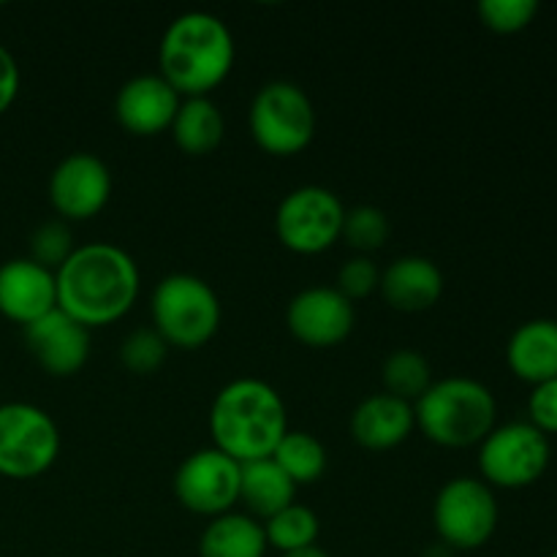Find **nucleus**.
I'll return each instance as SVG.
<instances>
[{
    "mask_svg": "<svg viewBox=\"0 0 557 557\" xmlns=\"http://www.w3.org/2000/svg\"><path fill=\"white\" fill-rule=\"evenodd\" d=\"M58 308L82 326H107L131 313L141 277L134 256L112 243L79 245L54 272Z\"/></svg>",
    "mask_w": 557,
    "mask_h": 557,
    "instance_id": "obj_1",
    "label": "nucleus"
},
{
    "mask_svg": "<svg viewBox=\"0 0 557 557\" xmlns=\"http://www.w3.org/2000/svg\"><path fill=\"white\" fill-rule=\"evenodd\" d=\"M237 47L226 22L210 11L174 16L158 44V74L183 98H205L232 74Z\"/></svg>",
    "mask_w": 557,
    "mask_h": 557,
    "instance_id": "obj_2",
    "label": "nucleus"
},
{
    "mask_svg": "<svg viewBox=\"0 0 557 557\" xmlns=\"http://www.w3.org/2000/svg\"><path fill=\"white\" fill-rule=\"evenodd\" d=\"M288 433L281 392L261 379H234L210 406V435L215 449L239 466L267 460Z\"/></svg>",
    "mask_w": 557,
    "mask_h": 557,
    "instance_id": "obj_3",
    "label": "nucleus"
},
{
    "mask_svg": "<svg viewBox=\"0 0 557 557\" xmlns=\"http://www.w3.org/2000/svg\"><path fill=\"white\" fill-rule=\"evenodd\" d=\"M413 417L428 441L446 449H468L495 430L498 403L482 381L451 375L430 384L413 403Z\"/></svg>",
    "mask_w": 557,
    "mask_h": 557,
    "instance_id": "obj_4",
    "label": "nucleus"
},
{
    "mask_svg": "<svg viewBox=\"0 0 557 557\" xmlns=\"http://www.w3.org/2000/svg\"><path fill=\"white\" fill-rule=\"evenodd\" d=\"M152 330L169 348L196 351L221 330V299L212 286L190 272H174L158 281L150 299Z\"/></svg>",
    "mask_w": 557,
    "mask_h": 557,
    "instance_id": "obj_5",
    "label": "nucleus"
},
{
    "mask_svg": "<svg viewBox=\"0 0 557 557\" xmlns=\"http://www.w3.org/2000/svg\"><path fill=\"white\" fill-rule=\"evenodd\" d=\"M250 136L264 152L292 158L315 136V109L308 92L288 79L267 82L248 109Z\"/></svg>",
    "mask_w": 557,
    "mask_h": 557,
    "instance_id": "obj_6",
    "label": "nucleus"
},
{
    "mask_svg": "<svg viewBox=\"0 0 557 557\" xmlns=\"http://www.w3.org/2000/svg\"><path fill=\"white\" fill-rule=\"evenodd\" d=\"M60 428L33 403L0 406V476L38 479L58 462Z\"/></svg>",
    "mask_w": 557,
    "mask_h": 557,
    "instance_id": "obj_7",
    "label": "nucleus"
},
{
    "mask_svg": "<svg viewBox=\"0 0 557 557\" xmlns=\"http://www.w3.org/2000/svg\"><path fill=\"white\" fill-rule=\"evenodd\" d=\"M346 207L335 190L324 185H302L288 190L275 210V234L292 253L315 256L343 237Z\"/></svg>",
    "mask_w": 557,
    "mask_h": 557,
    "instance_id": "obj_8",
    "label": "nucleus"
},
{
    "mask_svg": "<svg viewBox=\"0 0 557 557\" xmlns=\"http://www.w3.org/2000/svg\"><path fill=\"white\" fill-rule=\"evenodd\" d=\"M433 522L444 547H484L498 528V500L493 487L473 476L451 479L435 495Z\"/></svg>",
    "mask_w": 557,
    "mask_h": 557,
    "instance_id": "obj_9",
    "label": "nucleus"
},
{
    "mask_svg": "<svg viewBox=\"0 0 557 557\" xmlns=\"http://www.w3.org/2000/svg\"><path fill=\"white\" fill-rule=\"evenodd\" d=\"M547 466L549 441L531 422H511L495 428L479 444V471L490 487H528L542 479Z\"/></svg>",
    "mask_w": 557,
    "mask_h": 557,
    "instance_id": "obj_10",
    "label": "nucleus"
},
{
    "mask_svg": "<svg viewBox=\"0 0 557 557\" xmlns=\"http://www.w3.org/2000/svg\"><path fill=\"white\" fill-rule=\"evenodd\" d=\"M239 479H243V466L210 446L180 462L174 473V495L183 509L212 520L234 511V504L239 500Z\"/></svg>",
    "mask_w": 557,
    "mask_h": 557,
    "instance_id": "obj_11",
    "label": "nucleus"
},
{
    "mask_svg": "<svg viewBox=\"0 0 557 557\" xmlns=\"http://www.w3.org/2000/svg\"><path fill=\"white\" fill-rule=\"evenodd\" d=\"M47 190L60 221H90L112 199V172L92 152H71L52 169Z\"/></svg>",
    "mask_w": 557,
    "mask_h": 557,
    "instance_id": "obj_12",
    "label": "nucleus"
},
{
    "mask_svg": "<svg viewBox=\"0 0 557 557\" xmlns=\"http://www.w3.org/2000/svg\"><path fill=\"white\" fill-rule=\"evenodd\" d=\"M357 324V310L335 286H310L294 294L286 308V326L302 346H341Z\"/></svg>",
    "mask_w": 557,
    "mask_h": 557,
    "instance_id": "obj_13",
    "label": "nucleus"
},
{
    "mask_svg": "<svg viewBox=\"0 0 557 557\" xmlns=\"http://www.w3.org/2000/svg\"><path fill=\"white\" fill-rule=\"evenodd\" d=\"M25 346L41 370L58 379H69L90 359V330L54 308L52 313L25 326Z\"/></svg>",
    "mask_w": 557,
    "mask_h": 557,
    "instance_id": "obj_14",
    "label": "nucleus"
},
{
    "mask_svg": "<svg viewBox=\"0 0 557 557\" xmlns=\"http://www.w3.org/2000/svg\"><path fill=\"white\" fill-rule=\"evenodd\" d=\"M183 96L161 74H139L114 96V117L128 134L158 136L172 128Z\"/></svg>",
    "mask_w": 557,
    "mask_h": 557,
    "instance_id": "obj_15",
    "label": "nucleus"
},
{
    "mask_svg": "<svg viewBox=\"0 0 557 557\" xmlns=\"http://www.w3.org/2000/svg\"><path fill=\"white\" fill-rule=\"evenodd\" d=\"M58 308L54 272L33 259H11L0 264V315L25 330Z\"/></svg>",
    "mask_w": 557,
    "mask_h": 557,
    "instance_id": "obj_16",
    "label": "nucleus"
},
{
    "mask_svg": "<svg viewBox=\"0 0 557 557\" xmlns=\"http://www.w3.org/2000/svg\"><path fill=\"white\" fill-rule=\"evenodd\" d=\"M379 292L389 308L400 313H422L438 305L444 294V272L428 256H400L381 272Z\"/></svg>",
    "mask_w": 557,
    "mask_h": 557,
    "instance_id": "obj_17",
    "label": "nucleus"
},
{
    "mask_svg": "<svg viewBox=\"0 0 557 557\" xmlns=\"http://www.w3.org/2000/svg\"><path fill=\"white\" fill-rule=\"evenodd\" d=\"M417 428L411 403L392 397L386 392L370 395L354 408L351 413V435L362 449L389 451L408 441V435Z\"/></svg>",
    "mask_w": 557,
    "mask_h": 557,
    "instance_id": "obj_18",
    "label": "nucleus"
},
{
    "mask_svg": "<svg viewBox=\"0 0 557 557\" xmlns=\"http://www.w3.org/2000/svg\"><path fill=\"white\" fill-rule=\"evenodd\" d=\"M506 362L517 379L533 386L557 379V321L533 319L517 326L506 346Z\"/></svg>",
    "mask_w": 557,
    "mask_h": 557,
    "instance_id": "obj_19",
    "label": "nucleus"
},
{
    "mask_svg": "<svg viewBox=\"0 0 557 557\" xmlns=\"http://www.w3.org/2000/svg\"><path fill=\"white\" fill-rule=\"evenodd\" d=\"M267 549L264 525L239 511L212 517L199 539V557H264Z\"/></svg>",
    "mask_w": 557,
    "mask_h": 557,
    "instance_id": "obj_20",
    "label": "nucleus"
},
{
    "mask_svg": "<svg viewBox=\"0 0 557 557\" xmlns=\"http://www.w3.org/2000/svg\"><path fill=\"white\" fill-rule=\"evenodd\" d=\"M297 484L281 471L272 457L256 460L243 466V479H239V500L248 506V515L256 520H270L277 511L294 504Z\"/></svg>",
    "mask_w": 557,
    "mask_h": 557,
    "instance_id": "obj_21",
    "label": "nucleus"
},
{
    "mask_svg": "<svg viewBox=\"0 0 557 557\" xmlns=\"http://www.w3.org/2000/svg\"><path fill=\"white\" fill-rule=\"evenodd\" d=\"M169 131L174 136V145L185 156H210L221 147L223 134H226V120L210 96L183 98Z\"/></svg>",
    "mask_w": 557,
    "mask_h": 557,
    "instance_id": "obj_22",
    "label": "nucleus"
},
{
    "mask_svg": "<svg viewBox=\"0 0 557 557\" xmlns=\"http://www.w3.org/2000/svg\"><path fill=\"white\" fill-rule=\"evenodd\" d=\"M272 460L281 466V471L292 479L297 487L313 484L324 476L326 471V449L313 433L305 430H288L277 444Z\"/></svg>",
    "mask_w": 557,
    "mask_h": 557,
    "instance_id": "obj_23",
    "label": "nucleus"
},
{
    "mask_svg": "<svg viewBox=\"0 0 557 557\" xmlns=\"http://www.w3.org/2000/svg\"><path fill=\"white\" fill-rule=\"evenodd\" d=\"M381 381H384L386 395L400 397L413 406L433 384V368L424 354L413 348H397L381 364Z\"/></svg>",
    "mask_w": 557,
    "mask_h": 557,
    "instance_id": "obj_24",
    "label": "nucleus"
},
{
    "mask_svg": "<svg viewBox=\"0 0 557 557\" xmlns=\"http://www.w3.org/2000/svg\"><path fill=\"white\" fill-rule=\"evenodd\" d=\"M261 525H264L267 547L277 549L283 555L315 547L321 533V522L315 517V511H310L302 504L286 506V509L277 511L275 517L264 520Z\"/></svg>",
    "mask_w": 557,
    "mask_h": 557,
    "instance_id": "obj_25",
    "label": "nucleus"
},
{
    "mask_svg": "<svg viewBox=\"0 0 557 557\" xmlns=\"http://www.w3.org/2000/svg\"><path fill=\"white\" fill-rule=\"evenodd\" d=\"M389 215L381 207L359 205L354 210H346V221H343V239L351 245L359 253H373V250L384 248L389 239Z\"/></svg>",
    "mask_w": 557,
    "mask_h": 557,
    "instance_id": "obj_26",
    "label": "nucleus"
},
{
    "mask_svg": "<svg viewBox=\"0 0 557 557\" xmlns=\"http://www.w3.org/2000/svg\"><path fill=\"white\" fill-rule=\"evenodd\" d=\"M169 357V343L152 326L128 332L120 343V362L134 375H152L163 368Z\"/></svg>",
    "mask_w": 557,
    "mask_h": 557,
    "instance_id": "obj_27",
    "label": "nucleus"
},
{
    "mask_svg": "<svg viewBox=\"0 0 557 557\" xmlns=\"http://www.w3.org/2000/svg\"><path fill=\"white\" fill-rule=\"evenodd\" d=\"M74 250L76 245L69 223L60 221V218H52V221L41 223V226L30 234V256H27V259L47 267V270L58 272Z\"/></svg>",
    "mask_w": 557,
    "mask_h": 557,
    "instance_id": "obj_28",
    "label": "nucleus"
},
{
    "mask_svg": "<svg viewBox=\"0 0 557 557\" xmlns=\"http://www.w3.org/2000/svg\"><path fill=\"white\" fill-rule=\"evenodd\" d=\"M476 11L484 27L500 36H511V33L525 30L536 20L539 3L536 0H482Z\"/></svg>",
    "mask_w": 557,
    "mask_h": 557,
    "instance_id": "obj_29",
    "label": "nucleus"
},
{
    "mask_svg": "<svg viewBox=\"0 0 557 557\" xmlns=\"http://www.w3.org/2000/svg\"><path fill=\"white\" fill-rule=\"evenodd\" d=\"M381 283V270L375 267L373 259L368 256H354L346 264L337 270V292L348 299V302H357V299L370 297L373 292H379Z\"/></svg>",
    "mask_w": 557,
    "mask_h": 557,
    "instance_id": "obj_30",
    "label": "nucleus"
},
{
    "mask_svg": "<svg viewBox=\"0 0 557 557\" xmlns=\"http://www.w3.org/2000/svg\"><path fill=\"white\" fill-rule=\"evenodd\" d=\"M528 413H531L533 428L542 430L544 435L557 433V379L544 381L531 392Z\"/></svg>",
    "mask_w": 557,
    "mask_h": 557,
    "instance_id": "obj_31",
    "label": "nucleus"
},
{
    "mask_svg": "<svg viewBox=\"0 0 557 557\" xmlns=\"http://www.w3.org/2000/svg\"><path fill=\"white\" fill-rule=\"evenodd\" d=\"M22 74L20 63H16L14 54L0 44V114H5L11 109V103L20 96Z\"/></svg>",
    "mask_w": 557,
    "mask_h": 557,
    "instance_id": "obj_32",
    "label": "nucleus"
},
{
    "mask_svg": "<svg viewBox=\"0 0 557 557\" xmlns=\"http://www.w3.org/2000/svg\"><path fill=\"white\" fill-rule=\"evenodd\" d=\"M283 557H330V555H326L321 547H308V549H299V553H288Z\"/></svg>",
    "mask_w": 557,
    "mask_h": 557,
    "instance_id": "obj_33",
    "label": "nucleus"
},
{
    "mask_svg": "<svg viewBox=\"0 0 557 557\" xmlns=\"http://www.w3.org/2000/svg\"><path fill=\"white\" fill-rule=\"evenodd\" d=\"M549 557H557V553H553V555H549Z\"/></svg>",
    "mask_w": 557,
    "mask_h": 557,
    "instance_id": "obj_34",
    "label": "nucleus"
}]
</instances>
